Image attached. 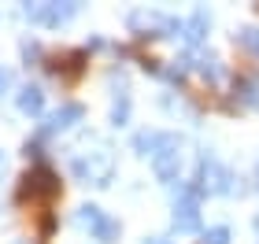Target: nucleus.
<instances>
[{
  "mask_svg": "<svg viewBox=\"0 0 259 244\" xmlns=\"http://www.w3.org/2000/svg\"><path fill=\"white\" fill-rule=\"evenodd\" d=\"M104 218H108V215H104L97 204H85V207H78V226H81V229H93V233H97V229L104 226Z\"/></svg>",
  "mask_w": 259,
  "mask_h": 244,
  "instance_id": "6",
  "label": "nucleus"
},
{
  "mask_svg": "<svg viewBox=\"0 0 259 244\" xmlns=\"http://www.w3.org/2000/svg\"><path fill=\"white\" fill-rule=\"evenodd\" d=\"M41 108H45L41 85H26V89L19 92V111H22V115H41Z\"/></svg>",
  "mask_w": 259,
  "mask_h": 244,
  "instance_id": "5",
  "label": "nucleus"
},
{
  "mask_svg": "<svg viewBox=\"0 0 259 244\" xmlns=\"http://www.w3.org/2000/svg\"><path fill=\"white\" fill-rule=\"evenodd\" d=\"M115 237H119V222H115V218H104V226L97 229V240L100 244H111Z\"/></svg>",
  "mask_w": 259,
  "mask_h": 244,
  "instance_id": "12",
  "label": "nucleus"
},
{
  "mask_svg": "<svg viewBox=\"0 0 259 244\" xmlns=\"http://www.w3.org/2000/svg\"><path fill=\"white\" fill-rule=\"evenodd\" d=\"M204 26H207V15H204V11H196V15H193V22L185 26V30H189L185 37H189V41H200V37H204Z\"/></svg>",
  "mask_w": 259,
  "mask_h": 244,
  "instance_id": "11",
  "label": "nucleus"
},
{
  "mask_svg": "<svg viewBox=\"0 0 259 244\" xmlns=\"http://www.w3.org/2000/svg\"><path fill=\"white\" fill-rule=\"evenodd\" d=\"M204 244H230V229H226V226H215V229H207Z\"/></svg>",
  "mask_w": 259,
  "mask_h": 244,
  "instance_id": "14",
  "label": "nucleus"
},
{
  "mask_svg": "<svg viewBox=\"0 0 259 244\" xmlns=\"http://www.w3.org/2000/svg\"><path fill=\"white\" fill-rule=\"evenodd\" d=\"M159 144H163V133H148V130H141V133L134 137V148H137L141 156H148V152L156 156V148H159Z\"/></svg>",
  "mask_w": 259,
  "mask_h": 244,
  "instance_id": "7",
  "label": "nucleus"
},
{
  "mask_svg": "<svg viewBox=\"0 0 259 244\" xmlns=\"http://www.w3.org/2000/svg\"><path fill=\"white\" fill-rule=\"evenodd\" d=\"M152 167H156V174L163 181H174L178 178V167H182V141L178 137H163V144L156 148V156H152Z\"/></svg>",
  "mask_w": 259,
  "mask_h": 244,
  "instance_id": "1",
  "label": "nucleus"
},
{
  "mask_svg": "<svg viewBox=\"0 0 259 244\" xmlns=\"http://www.w3.org/2000/svg\"><path fill=\"white\" fill-rule=\"evenodd\" d=\"M81 115H85V108H81V104H63V108H56L49 119H45L41 133H60V130H67V126H74Z\"/></svg>",
  "mask_w": 259,
  "mask_h": 244,
  "instance_id": "4",
  "label": "nucleus"
},
{
  "mask_svg": "<svg viewBox=\"0 0 259 244\" xmlns=\"http://www.w3.org/2000/svg\"><path fill=\"white\" fill-rule=\"evenodd\" d=\"M74 174H78L81 181L108 185V178H111V156L104 152L100 159H74Z\"/></svg>",
  "mask_w": 259,
  "mask_h": 244,
  "instance_id": "3",
  "label": "nucleus"
},
{
  "mask_svg": "<svg viewBox=\"0 0 259 244\" xmlns=\"http://www.w3.org/2000/svg\"><path fill=\"white\" fill-rule=\"evenodd\" d=\"M237 92H241V100L248 104V108H259V85L255 81H237Z\"/></svg>",
  "mask_w": 259,
  "mask_h": 244,
  "instance_id": "10",
  "label": "nucleus"
},
{
  "mask_svg": "<svg viewBox=\"0 0 259 244\" xmlns=\"http://www.w3.org/2000/svg\"><path fill=\"white\" fill-rule=\"evenodd\" d=\"M11 85V71H8V67H0V89H8Z\"/></svg>",
  "mask_w": 259,
  "mask_h": 244,
  "instance_id": "15",
  "label": "nucleus"
},
{
  "mask_svg": "<svg viewBox=\"0 0 259 244\" xmlns=\"http://www.w3.org/2000/svg\"><path fill=\"white\" fill-rule=\"evenodd\" d=\"M126 119H130V96H126V92H119V96H115V108H111V122L122 126Z\"/></svg>",
  "mask_w": 259,
  "mask_h": 244,
  "instance_id": "9",
  "label": "nucleus"
},
{
  "mask_svg": "<svg viewBox=\"0 0 259 244\" xmlns=\"http://www.w3.org/2000/svg\"><path fill=\"white\" fill-rule=\"evenodd\" d=\"M26 189H37V192H56V178H52L49 170L26 174Z\"/></svg>",
  "mask_w": 259,
  "mask_h": 244,
  "instance_id": "8",
  "label": "nucleus"
},
{
  "mask_svg": "<svg viewBox=\"0 0 259 244\" xmlns=\"http://www.w3.org/2000/svg\"><path fill=\"white\" fill-rule=\"evenodd\" d=\"M145 244H170V240H159V237H152V240H145Z\"/></svg>",
  "mask_w": 259,
  "mask_h": 244,
  "instance_id": "16",
  "label": "nucleus"
},
{
  "mask_svg": "<svg viewBox=\"0 0 259 244\" xmlns=\"http://www.w3.org/2000/svg\"><path fill=\"white\" fill-rule=\"evenodd\" d=\"M196 189H182L178 200H174V226L182 229V233H189V229L200 226V215H196Z\"/></svg>",
  "mask_w": 259,
  "mask_h": 244,
  "instance_id": "2",
  "label": "nucleus"
},
{
  "mask_svg": "<svg viewBox=\"0 0 259 244\" xmlns=\"http://www.w3.org/2000/svg\"><path fill=\"white\" fill-rule=\"evenodd\" d=\"M237 41L244 44V48H252V52L259 56V30H252V26H244V30L237 33Z\"/></svg>",
  "mask_w": 259,
  "mask_h": 244,
  "instance_id": "13",
  "label": "nucleus"
},
{
  "mask_svg": "<svg viewBox=\"0 0 259 244\" xmlns=\"http://www.w3.org/2000/svg\"><path fill=\"white\" fill-rule=\"evenodd\" d=\"M19 244H22V240H19Z\"/></svg>",
  "mask_w": 259,
  "mask_h": 244,
  "instance_id": "17",
  "label": "nucleus"
}]
</instances>
